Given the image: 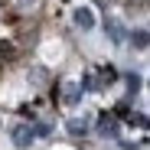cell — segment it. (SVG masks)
<instances>
[{"instance_id":"6da1fadb","label":"cell","mask_w":150,"mask_h":150,"mask_svg":"<svg viewBox=\"0 0 150 150\" xmlns=\"http://www.w3.org/2000/svg\"><path fill=\"white\" fill-rule=\"evenodd\" d=\"M101 137H108V140H117L121 137V124H117V114H111V111H105L101 117H98V127H95Z\"/></svg>"},{"instance_id":"7a4b0ae2","label":"cell","mask_w":150,"mask_h":150,"mask_svg":"<svg viewBox=\"0 0 150 150\" xmlns=\"http://www.w3.org/2000/svg\"><path fill=\"white\" fill-rule=\"evenodd\" d=\"M121 79V72L114 69V65H101V69H95V88L101 91V88H108V85H114Z\"/></svg>"},{"instance_id":"3957f363","label":"cell","mask_w":150,"mask_h":150,"mask_svg":"<svg viewBox=\"0 0 150 150\" xmlns=\"http://www.w3.org/2000/svg\"><path fill=\"white\" fill-rule=\"evenodd\" d=\"M10 137H13V144H16V147H23V150H26V147H33L36 131H33V124H16Z\"/></svg>"},{"instance_id":"277c9868","label":"cell","mask_w":150,"mask_h":150,"mask_svg":"<svg viewBox=\"0 0 150 150\" xmlns=\"http://www.w3.org/2000/svg\"><path fill=\"white\" fill-rule=\"evenodd\" d=\"M72 23H75V26H79L82 33H88V30L95 26V13H91L88 7H79V10L72 13Z\"/></svg>"},{"instance_id":"5b68a950","label":"cell","mask_w":150,"mask_h":150,"mask_svg":"<svg viewBox=\"0 0 150 150\" xmlns=\"http://www.w3.org/2000/svg\"><path fill=\"white\" fill-rule=\"evenodd\" d=\"M65 131H69L72 137H85V134L91 131V117H85V114H82V117H72V121L65 124Z\"/></svg>"},{"instance_id":"8992f818","label":"cell","mask_w":150,"mask_h":150,"mask_svg":"<svg viewBox=\"0 0 150 150\" xmlns=\"http://www.w3.org/2000/svg\"><path fill=\"white\" fill-rule=\"evenodd\" d=\"M82 95H85V88H82L79 82H75V85H65V95H62V101L75 108V105H79V101H82Z\"/></svg>"},{"instance_id":"52a82bcc","label":"cell","mask_w":150,"mask_h":150,"mask_svg":"<svg viewBox=\"0 0 150 150\" xmlns=\"http://www.w3.org/2000/svg\"><path fill=\"white\" fill-rule=\"evenodd\" d=\"M105 30H108V36H111V42H114V46H121V42H124V30L117 26V20H105Z\"/></svg>"},{"instance_id":"ba28073f","label":"cell","mask_w":150,"mask_h":150,"mask_svg":"<svg viewBox=\"0 0 150 150\" xmlns=\"http://www.w3.org/2000/svg\"><path fill=\"white\" fill-rule=\"evenodd\" d=\"M131 42H134V49H147V30L131 33Z\"/></svg>"},{"instance_id":"9c48e42d","label":"cell","mask_w":150,"mask_h":150,"mask_svg":"<svg viewBox=\"0 0 150 150\" xmlns=\"http://www.w3.org/2000/svg\"><path fill=\"white\" fill-rule=\"evenodd\" d=\"M127 88H131V95H134V91L140 88V75H134V72L127 75Z\"/></svg>"},{"instance_id":"30bf717a","label":"cell","mask_w":150,"mask_h":150,"mask_svg":"<svg viewBox=\"0 0 150 150\" xmlns=\"http://www.w3.org/2000/svg\"><path fill=\"white\" fill-rule=\"evenodd\" d=\"M127 124H134V127H147V117H144V114H131Z\"/></svg>"},{"instance_id":"8fae6325","label":"cell","mask_w":150,"mask_h":150,"mask_svg":"<svg viewBox=\"0 0 150 150\" xmlns=\"http://www.w3.org/2000/svg\"><path fill=\"white\" fill-rule=\"evenodd\" d=\"M23 4H33V0H23Z\"/></svg>"}]
</instances>
